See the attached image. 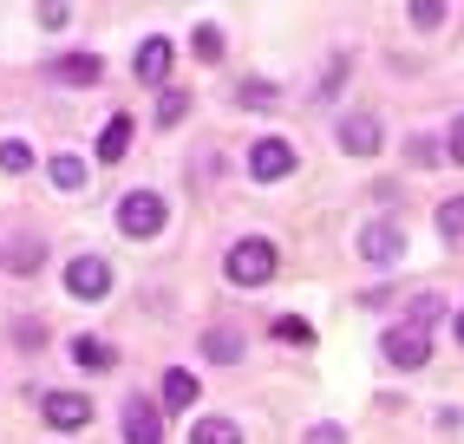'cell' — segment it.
Wrapping results in <instances>:
<instances>
[{
  "label": "cell",
  "instance_id": "4",
  "mask_svg": "<svg viewBox=\"0 0 464 444\" xmlns=\"http://www.w3.org/2000/svg\"><path fill=\"white\" fill-rule=\"evenodd\" d=\"M249 177H256V183L295 177V144H288V138H262V144L249 150Z\"/></svg>",
  "mask_w": 464,
  "mask_h": 444
},
{
  "label": "cell",
  "instance_id": "16",
  "mask_svg": "<svg viewBox=\"0 0 464 444\" xmlns=\"http://www.w3.org/2000/svg\"><path fill=\"white\" fill-rule=\"evenodd\" d=\"M190 444H242V431L229 419H197L190 425Z\"/></svg>",
  "mask_w": 464,
  "mask_h": 444
},
{
  "label": "cell",
  "instance_id": "9",
  "mask_svg": "<svg viewBox=\"0 0 464 444\" xmlns=\"http://www.w3.org/2000/svg\"><path fill=\"white\" fill-rule=\"evenodd\" d=\"M125 444H164V419H158V405L125 399Z\"/></svg>",
  "mask_w": 464,
  "mask_h": 444
},
{
  "label": "cell",
  "instance_id": "21",
  "mask_svg": "<svg viewBox=\"0 0 464 444\" xmlns=\"http://www.w3.org/2000/svg\"><path fill=\"white\" fill-rule=\"evenodd\" d=\"M0 170H34V150H26L20 138H7L0 144Z\"/></svg>",
  "mask_w": 464,
  "mask_h": 444
},
{
  "label": "cell",
  "instance_id": "5",
  "mask_svg": "<svg viewBox=\"0 0 464 444\" xmlns=\"http://www.w3.org/2000/svg\"><path fill=\"white\" fill-rule=\"evenodd\" d=\"M66 294H72V301H105V294H111V268H105L99 256H79V262L66 268Z\"/></svg>",
  "mask_w": 464,
  "mask_h": 444
},
{
  "label": "cell",
  "instance_id": "13",
  "mask_svg": "<svg viewBox=\"0 0 464 444\" xmlns=\"http://www.w3.org/2000/svg\"><path fill=\"white\" fill-rule=\"evenodd\" d=\"M164 405H170V411H190V405H197V372H190V366H170V372H164Z\"/></svg>",
  "mask_w": 464,
  "mask_h": 444
},
{
  "label": "cell",
  "instance_id": "27",
  "mask_svg": "<svg viewBox=\"0 0 464 444\" xmlns=\"http://www.w3.org/2000/svg\"><path fill=\"white\" fill-rule=\"evenodd\" d=\"M14 340H20V346H46V327H34V321H14Z\"/></svg>",
  "mask_w": 464,
  "mask_h": 444
},
{
  "label": "cell",
  "instance_id": "10",
  "mask_svg": "<svg viewBox=\"0 0 464 444\" xmlns=\"http://www.w3.org/2000/svg\"><path fill=\"white\" fill-rule=\"evenodd\" d=\"M59 85H99V72H105V59L99 53H66V59H53L46 66Z\"/></svg>",
  "mask_w": 464,
  "mask_h": 444
},
{
  "label": "cell",
  "instance_id": "18",
  "mask_svg": "<svg viewBox=\"0 0 464 444\" xmlns=\"http://www.w3.org/2000/svg\"><path fill=\"white\" fill-rule=\"evenodd\" d=\"M275 340L282 346H314V327H307L301 314H282V321H275Z\"/></svg>",
  "mask_w": 464,
  "mask_h": 444
},
{
  "label": "cell",
  "instance_id": "30",
  "mask_svg": "<svg viewBox=\"0 0 464 444\" xmlns=\"http://www.w3.org/2000/svg\"><path fill=\"white\" fill-rule=\"evenodd\" d=\"M445 157H451V164H464V118L451 124V138H445Z\"/></svg>",
  "mask_w": 464,
  "mask_h": 444
},
{
  "label": "cell",
  "instance_id": "24",
  "mask_svg": "<svg viewBox=\"0 0 464 444\" xmlns=\"http://www.w3.org/2000/svg\"><path fill=\"white\" fill-rule=\"evenodd\" d=\"M425 321H439V294H419L412 314H406V327H425Z\"/></svg>",
  "mask_w": 464,
  "mask_h": 444
},
{
  "label": "cell",
  "instance_id": "26",
  "mask_svg": "<svg viewBox=\"0 0 464 444\" xmlns=\"http://www.w3.org/2000/svg\"><path fill=\"white\" fill-rule=\"evenodd\" d=\"M34 20H40V26H66L72 7H59V0H53V7H34Z\"/></svg>",
  "mask_w": 464,
  "mask_h": 444
},
{
  "label": "cell",
  "instance_id": "12",
  "mask_svg": "<svg viewBox=\"0 0 464 444\" xmlns=\"http://www.w3.org/2000/svg\"><path fill=\"white\" fill-rule=\"evenodd\" d=\"M131 124H138V118H125V111H118V118L105 124V131H99V164H118V157L131 150Z\"/></svg>",
  "mask_w": 464,
  "mask_h": 444
},
{
  "label": "cell",
  "instance_id": "25",
  "mask_svg": "<svg viewBox=\"0 0 464 444\" xmlns=\"http://www.w3.org/2000/svg\"><path fill=\"white\" fill-rule=\"evenodd\" d=\"M46 262V242H20L14 248V268H40Z\"/></svg>",
  "mask_w": 464,
  "mask_h": 444
},
{
  "label": "cell",
  "instance_id": "1",
  "mask_svg": "<svg viewBox=\"0 0 464 444\" xmlns=\"http://www.w3.org/2000/svg\"><path fill=\"white\" fill-rule=\"evenodd\" d=\"M223 275L236 281V288H268V281H275V248L262 236H242L223 256Z\"/></svg>",
  "mask_w": 464,
  "mask_h": 444
},
{
  "label": "cell",
  "instance_id": "28",
  "mask_svg": "<svg viewBox=\"0 0 464 444\" xmlns=\"http://www.w3.org/2000/svg\"><path fill=\"white\" fill-rule=\"evenodd\" d=\"M236 99H242V105H268V99H275V85H262V79H256V85H242Z\"/></svg>",
  "mask_w": 464,
  "mask_h": 444
},
{
  "label": "cell",
  "instance_id": "7",
  "mask_svg": "<svg viewBox=\"0 0 464 444\" xmlns=\"http://www.w3.org/2000/svg\"><path fill=\"white\" fill-rule=\"evenodd\" d=\"M131 66H138V79H144V85H164V79H170V40H164V34H150V40H138V53H131Z\"/></svg>",
  "mask_w": 464,
  "mask_h": 444
},
{
  "label": "cell",
  "instance_id": "3",
  "mask_svg": "<svg viewBox=\"0 0 464 444\" xmlns=\"http://www.w3.org/2000/svg\"><path fill=\"white\" fill-rule=\"evenodd\" d=\"M380 353H386V366H425V353H431V340H425V327H386V340H380Z\"/></svg>",
  "mask_w": 464,
  "mask_h": 444
},
{
  "label": "cell",
  "instance_id": "20",
  "mask_svg": "<svg viewBox=\"0 0 464 444\" xmlns=\"http://www.w3.org/2000/svg\"><path fill=\"white\" fill-rule=\"evenodd\" d=\"M190 53H197V59H223V34H216V26H197V34H190Z\"/></svg>",
  "mask_w": 464,
  "mask_h": 444
},
{
  "label": "cell",
  "instance_id": "14",
  "mask_svg": "<svg viewBox=\"0 0 464 444\" xmlns=\"http://www.w3.org/2000/svg\"><path fill=\"white\" fill-rule=\"evenodd\" d=\"M203 353H209L216 366H236V360H242V340H236L229 327H209V333H203Z\"/></svg>",
  "mask_w": 464,
  "mask_h": 444
},
{
  "label": "cell",
  "instance_id": "17",
  "mask_svg": "<svg viewBox=\"0 0 464 444\" xmlns=\"http://www.w3.org/2000/svg\"><path fill=\"white\" fill-rule=\"evenodd\" d=\"M46 177H53V189H66V197H72V189H85V164H79V157H53Z\"/></svg>",
  "mask_w": 464,
  "mask_h": 444
},
{
  "label": "cell",
  "instance_id": "31",
  "mask_svg": "<svg viewBox=\"0 0 464 444\" xmlns=\"http://www.w3.org/2000/svg\"><path fill=\"white\" fill-rule=\"evenodd\" d=\"M406 150H412V164H431V157H439V144H431V138H412Z\"/></svg>",
  "mask_w": 464,
  "mask_h": 444
},
{
  "label": "cell",
  "instance_id": "19",
  "mask_svg": "<svg viewBox=\"0 0 464 444\" xmlns=\"http://www.w3.org/2000/svg\"><path fill=\"white\" fill-rule=\"evenodd\" d=\"M439 229H445L451 242L464 236V197H445V203H439Z\"/></svg>",
  "mask_w": 464,
  "mask_h": 444
},
{
  "label": "cell",
  "instance_id": "32",
  "mask_svg": "<svg viewBox=\"0 0 464 444\" xmlns=\"http://www.w3.org/2000/svg\"><path fill=\"white\" fill-rule=\"evenodd\" d=\"M451 327H458V340H464V307H458V321H451Z\"/></svg>",
  "mask_w": 464,
  "mask_h": 444
},
{
  "label": "cell",
  "instance_id": "29",
  "mask_svg": "<svg viewBox=\"0 0 464 444\" xmlns=\"http://www.w3.org/2000/svg\"><path fill=\"white\" fill-rule=\"evenodd\" d=\"M307 444H347V431H340V425H314V431H307Z\"/></svg>",
  "mask_w": 464,
  "mask_h": 444
},
{
  "label": "cell",
  "instance_id": "11",
  "mask_svg": "<svg viewBox=\"0 0 464 444\" xmlns=\"http://www.w3.org/2000/svg\"><path fill=\"white\" fill-rule=\"evenodd\" d=\"M340 150H347V157H373L380 150V118H340Z\"/></svg>",
  "mask_w": 464,
  "mask_h": 444
},
{
  "label": "cell",
  "instance_id": "6",
  "mask_svg": "<svg viewBox=\"0 0 464 444\" xmlns=\"http://www.w3.org/2000/svg\"><path fill=\"white\" fill-rule=\"evenodd\" d=\"M40 411H46L53 431H79V425H92V399H85V392H46Z\"/></svg>",
  "mask_w": 464,
  "mask_h": 444
},
{
  "label": "cell",
  "instance_id": "22",
  "mask_svg": "<svg viewBox=\"0 0 464 444\" xmlns=\"http://www.w3.org/2000/svg\"><path fill=\"white\" fill-rule=\"evenodd\" d=\"M183 111H190V92H164L158 99V124H177Z\"/></svg>",
  "mask_w": 464,
  "mask_h": 444
},
{
  "label": "cell",
  "instance_id": "15",
  "mask_svg": "<svg viewBox=\"0 0 464 444\" xmlns=\"http://www.w3.org/2000/svg\"><path fill=\"white\" fill-rule=\"evenodd\" d=\"M72 360H79L85 372H105V366H111L118 353H111V346H105V340H92V333H85V340H72Z\"/></svg>",
  "mask_w": 464,
  "mask_h": 444
},
{
  "label": "cell",
  "instance_id": "8",
  "mask_svg": "<svg viewBox=\"0 0 464 444\" xmlns=\"http://www.w3.org/2000/svg\"><path fill=\"white\" fill-rule=\"evenodd\" d=\"M360 256L366 262H399L406 256V229H399V222H373V229L360 236Z\"/></svg>",
  "mask_w": 464,
  "mask_h": 444
},
{
  "label": "cell",
  "instance_id": "23",
  "mask_svg": "<svg viewBox=\"0 0 464 444\" xmlns=\"http://www.w3.org/2000/svg\"><path fill=\"white\" fill-rule=\"evenodd\" d=\"M439 20H445V7H439V0H412V26H425V34H431Z\"/></svg>",
  "mask_w": 464,
  "mask_h": 444
},
{
  "label": "cell",
  "instance_id": "2",
  "mask_svg": "<svg viewBox=\"0 0 464 444\" xmlns=\"http://www.w3.org/2000/svg\"><path fill=\"white\" fill-rule=\"evenodd\" d=\"M118 236H131V242L164 236V197L158 189H131V197L118 203Z\"/></svg>",
  "mask_w": 464,
  "mask_h": 444
}]
</instances>
